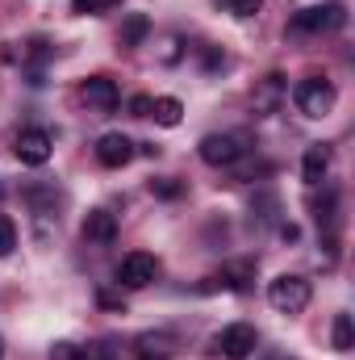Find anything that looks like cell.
Here are the masks:
<instances>
[{
	"label": "cell",
	"mask_w": 355,
	"mask_h": 360,
	"mask_svg": "<svg viewBox=\"0 0 355 360\" xmlns=\"http://www.w3.org/2000/svg\"><path fill=\"white\" fill-rule=\"evenodd\" d=\"M180 55H184V42H180V38H168V42H163V51H159V59H163V63H180Z\"/></svg>",
	"instance_id": "obj_25"
},
{
	"label": "cell",
	"mask_w": 355,
	"mask_h": 360,
	"mask_svg": "<svg viewBox=\"0 0 355 360\" xmlns=\"http://www.w3.org/2000/svg\"><path fill=\"white\" fill-rule=\"evenodd\" d=\"M267 360H293V356H267Z\"/></svg>",
	"instance_id": "obj_30"
},
{
	"label": "cell",
	"mask_w": 355,
	"mask_h": 360,
	"mask_svg": "<svg viewBox=\"0 0 355 360\" xmlns=\"http://www.w3.org/2000/svg\"><path fill=\"white\" fill-rule=\"evenodd\" d=\"M172 348L176 340L168 331H142L134 340V360H172Z\"/></svg>",
	"instance_id": "obj_12"
},
{
	"label": "cell",
	"mask_w": 355,
	"mask_h": 360,
	"mask_svg": "<svg viewBox=\"0 0 355 360\" xmlns=\"http://www.w3.org/2000/svg\"><path fill=\"white\" fill-rule=\"evenodd\" d=\"M326 172H330V147H326V143L305 147V155H301V180H305V184H322Z\"/></svg>",
	"instance_id": "obj_13"
},
{
	"label": "cell",
	"mask_w": 355,
	"mask_h": 360,
	"mask_svg": "<svg viewBox=\"0 0 355 360\" xmlns=\"http://www.w3.org/2000/svg\"><path fill=\"white\" fill-rule=\"evenodd\" d=\"M0 360H4V340H0Z\"/></svg>",
	"instance_id": "obj_31"
},
{
	"label": "cell",
	"mask_w": 355,
	"mask_h": 360,
	"mask_svg": "<svg viewBox=\"0 0 355 360\" xmlns=\"http://www.w3.org/2000/svg\"><path fill=\"white\" fill-rule=\"evenodd\" d=\"M330 344H335V352H351V348H355L351 314H335V327H330Z\"/></svg>",
	"instance_id": "obj_16"
},
{
	"label": "cell",
	"mask_w": 355,
	"mask_h": 360,
	"mask_svg": "<svg viewBox=\"0 0 355 360\" xmlns=\"http://www.w3.org/2000/svg\"><path fill=\"white\" fill-rule=\"evenodd\" d=\"M155 276H159V260L151 252H130L117 264V285H126V289H147Z\"/></svg>",
	"instance_id": "obj_6"
},
{
	"label": "cell",
	"mask_w": 355,
	"mask_h": 360,
	"mask_svg": "<svg viewBox=\"0 0 355 360\" xmlns=\"http://www.w3.org/2000/svg\"><path fill=\"white\" fill-rule=\"evenodd\" d=\"M226 8H230L234 17H255V13L264 8V0H226Z\"/></svg>",
	"instance_id": "obj_24"
},
{
	"label": "cell",
	"mask_w": 355,
	"mask_h": 360,
	"mask_svg": "<svg viewBox=\"0 0 355 360\" xmlns=\"http://www.w3.org/2000/svg\"><path fill=\"white\" fill-rule=\"evenodd\" d=\"M72 360H113V348L109 344H88V348L72 344Z\"/></svg>",
	"instance_id": "obj_21"
},
{
	"label": "cell",
	"mask_w": 355,
	"mask_h": 360,
	"mask_svg": "<svg viewBox=\"0 0 355 360\" xmlns=\"http://www.w3.org/2000/svg\"><path fill=\"white\" fill-rule=\"evenodd\" d=\"M213 344H217V352L226 360H251L255 348H260V331H255L251 323H230Z\"/></svg>",
	"instance_id": "obj_5"
},
{
	"label": "cell",
	"mask_w": 355,
	"mask_h": 360,
	"mask_svg": "<svg viewBox=\"0 0 355 360\" xmlns=\"http://www.w3.org/2000/svg\"><path fill=\"white\" fill-rule=\"evenodd\" d=\"M251 276H255V264L251 260H243V264H230V269L213 272V276H205V293H213V289H234V293H243L247 285H251Z\"/></svg>",
	"instance_id": "obj_10"
},
{
	"label": "cell",
	"mask_w": 355,
	"mask_h": 360,
	"mask_svg": "<svg viewBox=\"0 0 355 360\" xmlns=\"http://www.w3.org/2000/svg\"><path fill=\"white\" fill-rule=\"evenodd\" d=\"M151 117H155L159 126H168V130H172V126L184 122V105H180L176 96H159V101H155V109H151Z\"/></svg>",
	"instance_id": "obj_15"
},
{
	"label": "cell",
	"mask_w": 355,
	"mask_h": 360,
	"mask_svg": "<svg viewBox=\"0 0 355 360\" xmlns=\"http://www.w3.org/2000/svg\"><path fill=\"white\" fill-rule=\"evenodd\" d=\"M96 302H100V306H109V310H126L121 293H109V289H100V293H96Z\"/></svg>",
	"instance_id": "obj_26"
},
{
	"label": "cell",
	"mask_w": 355,
	"mask_h": 360,
	"mask_svg": "<svg viewBox=\"0 0 355 360\" xmlns=\"http://www.w3.org/2000/svg\"><path fill=\"white\" fill-rule=\"evenodd\" d=\"M126 0H88V13H113V8H121Z\"/></svg>",
	"instance_id": "obj_27"
},
{
	"label": "cell",
	"mask_w": 355,
	"mask_h": 360,
	"mask_svg": "<svg viewBox=\"0 0 355 360\" xmlns=\"http://www.w3.org/2000/svg\"><path fill=\"white\" fill-rule=\"evenodd\" d=\"M147 34H151V17L147 13H130L121 21V46H142Z\"/></svg>",
	"instance_id": "obj_14"
},
{
	"label": "cell",
	"mask_w": 355,
	"mask_h": 360,
	"mask_svg": "<svg viewBox=\"0 0 355 360\" xmlns=\"http://www.w3.org/2000/svg\"><path fill=\"white\" fill-rule=\"evenodd\" d=\"M347 25V4L343 0H330V4H314V8H301L293 17V34H335Z\"/></svg>",
	"instance_id": "obj_1"
},
{
	"label": "cell",
	"mask_w": 355,
	"mask_h": 360,
	"mask_svg": "<svg viewBox=\"0 0 355 360\" xmlns=\"http://www.w3.org/2000/svg\"><path fill=\"white\" fill-rule=\"evenodd\" d=\"M314 218H318V226H335V218H339V193L335 188H326V197L314 205Z\"/></svg>",
	"instance_id": "obj_17"
},
{
	"label": "cell",
	"mask_w": 355,
	"mask_h": 360,
	"mask_svg": "<svg viewBox=\"0 0 355 360\" xmlns=\"http://www.w3.org/2000/svg\"><path fill=\"white\" fill-rule=\"evenodd\" d=\"M80 231H84L88 243H113V239H117V214H109V210H88L84 222H80Z\"/></svg>",
	"instance_id": "obj_11"
},
{
	"label": "cell",
	"mask_w": 355,
	"mask_h": 360,
	"mask_svg": "<svg viewBox=\"0 0 355 360\" xmlns=\"http://www.w3.org/2000/svg\"><path fill=\"white\" fill-rule=\"evenodd\" d=\"M222 63H226L222 46H201V68H205V72H217Z\"/></svg>",
	"instance_id": "obj_23"
},
{
	"label": "cell",
	"mask_w": 355,
	"mask_h": 360,
	"mask_svg": "<svg viewBox=\"0 0 355 360\" xmlns=\"http://www.w3.org/2000/svg\"><path fill=\"white\" fill-rule=\"evenodd\" d=\"M51 360H72V344H55L51 348Z\"/></svg>",
	"instance_id": "obj_29"
},
{
	"label": "cell",
	"mask_w": 355,
	"mask_h": 360,
	"mask_svg": "<svg viewBox=\"0 0 355 360\" xmlns=\"http://www.w3.org/2000/svg\"><path fill=\"white\" fill-rule=\"evenodd\" d=\"M0 197H4V184H0Z\"/></svg>",
	"instance_id": "obj_32"
},
{
	"label": "cell",
	"mask_w": 355,
	"mask_h": 360,
	"mask_svg": "<svg viewBox=\"0 0 355 360\" xmlns=\"http://www.w3.org/2000/svg\"><path fill=\"white\" fill-rule=\"evenodd\" d=\"M309 281L305 276H293V272H284V276H276L272 285H267V302H272V310H280V314H301L305 306H309Z\"/></svg>",
	"instance_id": "obj_3"
},
{
	"label": "cell",
	"mask_w": 355,
	"mask_h": 360,
	"mask_svg": "<svg viewBox=\"0 0 355 360\" xmlns=\"http://www.w3.org/2000/svg\"><path fill=\"white\" fill-rule=\"evenodd\" d=\"M147 188H151L155 197H163V201H176L180 193H184V184H180L176 176H155V180H147Z\"/></svg>",
	"instance_id": "obj_18"
},
{
	"label": "cell",
	"mask_w": 355,
	"mask_h": 360,
	"mask_svg": "<svg viewBox=\"0 0 355 360\" xmlns=\"http://www.w3.org/2000/svg\"><path fill=\"white\" fill-rule=\"evenodd\" d=\"M335 101H339V92L330 80H322V76H305L297 89H293V105L305 113V117H326L330 109H335Z\"/></svg>",
	"instance_id": "obj_2"
},
{
	"label": "cell",
	"mask_w": 355,
	"mask_h": 360,
	"mask_svg": "<svg viewBox=\"0 0 355 360\" xmlns=\"http://www.w3.org/2000/svg\"><path fill=\"white\" fill-rule=\"evenodd\" d=\"M280 239H284V243H297V239H301V231H297L293 222H280Z\"/></svg>",
	"instance_id": "obj_28"
},
{
	"label": "cell",
	"mask_w": 355,
	"mask_h": 360,
	"mask_svg": "<svg viewBox=\"0 0 355 360\" xmlns=\"http://www.w3.org/2000/svg\"><path fill=\"white\" fill-rule=\"evenodd\" d=\"M13 151H17V160H21L25 168H42V164L51 160V151H55V143H51V134H46V130H38V126H29V130H21V134H17V143H13Z\"/></svg>",
	"instance_id": "obj_7"
},
{
	"label": "cell",
	"mask_w": 355,
	"mask_h": 360,
	"mask_svg": "<svg viewBox=\"0 0 355 360\" xmlns=\"http://www.w3.org/2000/svg\"><path fill=\"white\" fill-rule=\"evenodd\" d=\"M96 160H100L105 168H126V164L134 160V143H130L121 130H109V134L96 139Z\"/></svg>",
	"instance_id": "obj_9"
},
{
	"label": "cell",
	"mask_w": 355,
	"mask_h": 360,
	"mask_svg": "<svg viewBox=\"0 0 355 360\" xmlns=\"http://www.w3.org/2000/svg\"><path fill=\"white\" fill-rule=\"evenodd\" d=\"M130 117H151V109H155V96H147V92H138V96H130Z\"/></svg>",
	"instance_id": "obj_22"
},
{
	"label": "cell",
	"mask_w": 355,
	"mask_h": 360,
	"mask_svg": "<svg viewBox=\"0 0 355 360\" xmlns=\"http://www.w3.org/2000/svg\"><path fill=\"white\" fill-rule=\"evenodd\" d=\"M280 80H284V76H276V72L264 80V89H260V96H255V109H260V113H267V109L276 105V96H280Z\"/></svg>",
	"instance_id": "obj_19"
},
{
	"label": "cell",
	"mask_w": 355,
	"mask_h": 360,
	"mask_svg": "<svg viewBox=\"0 0 355 360\" xmlns=\"http://www.w3.org/2000/svg\"><path fill=\"white\" fill-rule=\"evenodd\" d=\"M13 248H17V222L8 214H0V260L13 256Z\"/></svg>",
	"instance_id": "obj_20"
},
{
	"label": "cell",
	"mask_w": 355,
	"mask_h": 360,
	"mask_svg": "<svg viewBox=\"0 0 355 360\" xmlns=\"http://www.w3.org/2000/svg\"><path fill=\"white\" fill-rule=\"evenodd\" d=\"M80 96H84V105H92L96 113H113V109L121 105L117 80H109V76H88V80L80 84Z\"/></svg>",
	"instance_id": "obj_8"
},
{
	"label": "cell",
	"mask_w": 355,
	"mask_h": 360,
	"mask_svg": "<svg viewBox=\"0 0 355 360\" xmlns=\"http://www.w3.org/2000/svg\"><path fill=\"white\" fill-rule=\"evenodd\" d=\"M196 155L209 168H230V164H239L247 155V139L243 134H205L201 147H196Z\"/></svg>",
	"instance_id": "obj_4"
}]
</instances>
